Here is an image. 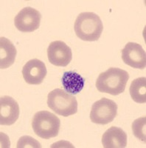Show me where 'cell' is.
Masks as SVG:
<instances>
[{
    "instance_id": "cell-4",
    "label": "cell",
    "mask_w": 146,
    "mask_h": 148,
    "mask_svg": "<svg viewBox=\"0 0 146 148\" xmlns=\"http://www.w3.org/2000/svg\"><path fill=\"white\" fill-rule=\"evenodd\" d=\"M47 105L58 115L67 117L77 112L76 98L64 90L56 88L48 93Z\"/></svg>"
},
{
    "instance_id": "cell-12",
    "label": "cell",
    "mask_w": 146,
    "mask_h": 148,
    "mask_svg": "<svg viewBox=\"0 0 146 148\" xmlns=\"http://www.w3.org/2000/svg\"><path fill=\"white\" fill-rule=\"evenodd\" d=\"M61 82L66 92L76 95L84 88L85 79L77 73L71 71L64 73L61 78Z\"/></svg>"
},
{
    "instance_id": "cell-9",
    "label": "cell",
    "mask_w": 146,
    "mask_h": 148,
    "mask_svg": "<svg viewBox=\"0 0 146 148\" xmlns=\"http://www.w3.org/2000/svg\"><path fill=\"white\" fill-rule=\"evenodd\" d=\"M22 75L27 84L35 85L41 84L47 76L45 64L38 59H31L24 65Z\"/></svg>"
},
{
    "instance_id": "cell-5",
    "label": "cell",
    "mask_w": 146,
    "mask_h": 148,
    "mask_svg": "<svg viewBox=\"0 0 146 148\" xmlns=\"http://www.w3.org/2000/svg\"><path fill=\"white\" fill-rule=\"evenodd\" d=\"M117 113V105L113 100L102 98L93 104L90 119L94 124L107 125L111 122Z\"/></svg>"
},
{
    "instance_id": "cell-11",
    "label": "cell",
    "mask_w": 146,
    "mask_h": 148,
    "mask_svg": "<svg viewBox=\"0 0 146 148\" xmlns=\"http://www.w3.org/2000/svg\"><path fill=\"white\" fill-rule=\"evenodd\" d=\"M103 147L104 148H123L127 146V135L123 129L111 127L102 137Z\"/></svg>"
},
{
    "instance_id": "cell-6",
    "label": "cell",
    "mask_w": 146,
    "mask_h": 148,
    "mask_svg": "<svg viewBox=\"0 0 146 148\" xmlns=\"http://www.w3.org/2000/svg\"><path fill=\"white\" fill-rule=\"evenodd\" d=\"M41 15L39 10L26 7L18 13L14 18L15 26L21 32H33L40 26Z\"/></svg>"
},
{
    "instance_id": "cell-10",
    "label": "cell",
    "mask_w": 146,
    "mask_h": 148,
    "mask_svg": "<svg viewBox=\"0 0 146 148\" xmlns=\"http://www.w3.org/2000/svg\"><path fill=\"white\" fill-rule=\"evenodd\" d=\"M19 116V106L14 99L4 96L0 99V125H14Z\"/></svg>"
},
{
    "instance_id": "cell-2",
    "label": "cell",
    "mask_w": 146,
    "mask_h": 148,
    "mask_svg": "<svg viewBox=\"0 0 146 148\" xmlns=\"http://www.w3.org/2000/svg\"><path fill=\"white\" fill-rule=\"evenodd\" d=\"M74 30L76 36L81 40L94 42L100 39L103 25L98 15L92 12H84L77 16Z\"/></svg>"
},
{
    "instance_id": "cell-3",
    "label": "cell",
    "mask_w": 146,
    "mask_h": 148,
    "mask_svg": "<svg viewBox=\"0 0 146 148\" xmlns=\"http://www.w3.org/2000/svg\"><path fill=\"white\" fill-rule=\"evenodd\" d=\"M32 127L38 136L44 139H50L58 135L60 121L57 116L49 111H39L34 115Z\"/></svg>"
},
{
    "instance_id": "cell-14",
    "label": "cell",
    "mask_w": 146,
    "mask_h": 148,
    "mask_svg": "<svg viewBox=\"0 0 146 148\" xmlns=\"http://www.w3.org/2000/svg\"><path fill=\"white\" fill-rule=\"evenodd\" d=\"M129 92L135 102L145 104L146 102V78L139 77L133 80Z\"/></svg>"
},
{
    "instance_id": "cell-7",
    "label": "cell",
    "mask_w": 146,
    "mask_h": 148,
    "mask_svg": "<svg viewBox=\"0 0 146 148\" xmlns=\"http://www.w3.org/2000/svg\"><path fill=\"white\" fill-rule=\"evenodd\" d=\"M49 62L57 67H66L72 59V53L70 47L62 41L51 42L47 48Z\"/></svg>"
},
{
    "instance_id": "cell-16",
    "label": "cell",
    "mask_w": 146,
    "mask_h": 148,
    "mask_svg": "<svg viewBox=\"0 0 146 148\" xmlns=\"http://www.w3.org/2000/svg\"><path fill=\"white\" fill-rule=\"evenodd\" d=\"M17 147L18 148H24V147H39L41 148L40 143L36 141L35 138L28 136H24L19 138L17 143Z\"/></svg>"
},
{
    "instance_id": "cell-13",
    "label": "cell",
    "mask_w": 146,
    "mask_h": 148,
    "mask_svg": "<svg viewBox=\"0 0 146 148\" xmlns=\"http://www.w3.org/2000/svg\"><path fill=\"white\" fill-rule=\"evenodd\" d=\"M14 45L5 37L0 38V68L6 69L14 64L16 56Z\"/></svg>"
},
{
    "instance_id": "cell-1",
    "label": "cell",
    "mask_w": 146,
    "mask_h": 148,
    "mask_svg": "<svg viewBox=\"0 0 146 148\" xmlns=\"http://www.w3.org/2000/svg\"><path fill=\"white\" fill-rule=\"evenodd\" d=\"M128 79L129 74L127 71L110 67L100 74L96 81V87L100 92L117 96L125 91Z\"/></svg>"
},
{
    "instance_id": "cell-8",
    "label": "cell",
    "mask_w": 146,
    "mask_h": 148,
    "mask_svg": "<svg viewBox=\"0 0 146 148\" xmlns=\"http://www.w3.org/2000/svg\"><path fill=\"white\" fill-rule=\"evenodd\" d=\"M122 59L125 64L136 69H145L146 66L145 51L135 42H128L122 50Z\"/></svg>"
},
{
    "instance_id": "cell-15",
    "label": "cell",
    "mask_w": 146,
    "mask_h": 148,
    "mask_svg": "<svg viewBox=\"0 0 146 148\" xmlns=\"http://www.w3.org/2000/svg\"><path fill=\"white\" fill-rule=\"evenodd\" d=\"M146 117H140L135 120L132 124V130L134 136L142 141L146 142Z\"/></svg>"
}]
</instances>
